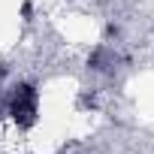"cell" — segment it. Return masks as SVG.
Here are the masks:
<instances>
[{"mask_svg": "<svg viewBox=\"0 0 154 154\" xmlns=\"http://www.w3.org/2000/svg\"><path fill=\"white\" fill-rule=\"evenodd\" d=\"M3 112L9 115V121L18 130H27L36 124L39 118V91L33 82H18L9 88L6 100H3Z\"/></svg>", "mask_w": 154, "mask_h": 154, "instance_id": "obj_1", "label": "cell"}]
</instances>
